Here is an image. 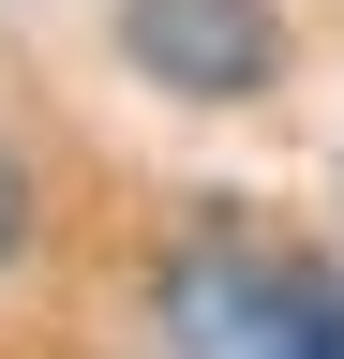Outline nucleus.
Returning <instances> with one entry per match:
<instances>
[{"label": "nucleus", "mask_w": 344, "mask_h": 359, "mask_svg": "<svg viewBox=\"0 0 344 359\" xmlns=\"http://www.w3.org/2000/svg\"><path fill=\"white\" fill-rule=\"evenodd\" d=\"M15 255H30V165L0 150V269H15Z\"/></svg>", "instance_id": "obj_3"}, {"label": "nucleus", "mask_w": 344, "mask_h": 359, "mask_svg": "<svg viewBox=\"0 0 344 359\" xmlns=\"http://www.w3.org/2000/svg\"><path fill=\"white\" fill-rule=\"evenodd\" d=\"M165 330H180V359H344V285L225 240V255H180Z\"/></svg>", "instance_id": "obj_1"}, {"label": "nucleus", "mask_w": 344, "mask_h": 359, "mask_svg": "<svg viewBox=\"0 0 344 359\" xmlns=\"http://www.w3.org/2000/svg\"><path fill=\"white\" fill-rule=\"evenodd\" d=\"M120 75L165 105H270L284 90V0H120Z\"/></svg>", "instance_id": "obj_2"}]
</instances>
